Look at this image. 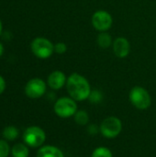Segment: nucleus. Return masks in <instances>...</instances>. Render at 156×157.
<instances>
[{"instance_id": "obj_1", "label": "nucleus", "mask_w": 156, "mask_h": 157, "mask_svg": "<svg viewBox=\"0 0 156 157\" xmlns=\"http://www.w3.org/2000/svg\"><path fill=\"white\" fill-rule=\"evenodd\" d=\"M67 92L75 101H83L89 98L91 87L88 81L77 73L72 74L66 81Z\"/></svg>"}, {"instance_id": "obj_2", "label": "nucleus", "mask_w": 156, "mask_h": 157, "mask_svg": "<svg viewBox=\"0 0 156 157\" xmlns=\"http://www.w3.org/2000/svg\"><path fill=\"white\" fill-rule=\"evenodd\" d=\"M130 101L138 109H147L152 103L148 91L142 86H134L130 92Z\"/></svg>"}, {"instance_id": "obj_3", "label": "nucleus", "mask_w": 156, "mask_h": 157, "mask_svg": "<svg viewBox=\"0 0 156 157\" xmlns=\"http://www.w3.org/2000/svg\"><path fill=\"white\" fill-rule=\"evenodd\" d=\"M53 109L57 116L66 119L74 116L77 111V105L75 100L72 98L63 97L55 102Z\"/></svg>"}, {"instance_id": "obj_4", "label": "nucleus", "mask_w": 156, "mask_h": 157, "mask_svg": "<svg viewBox=\"0 0 156 157\" xmlns=\"http://www.w3.org/2000/svg\"><path fill=\"white\" fill-rule=\"evenodd\" d=\"M122 131L121 121L117 117H108L105 119L99 127V132L107 139H114L120 135Z\"/></svg>"}, {"instance_id": "obj_5", "label": "nucleus", "mask_w": 156, "mask_h": 157, "mask_svg": "<svg viewBox=\"0 0 156 157\" xmlns=\"http://www.w3.org/2000/svg\"><path fill=\"white\" fill-rule=\"evenodd\" d=\"M46 140V134L44 131L38 126H31L25 130L23 133L24 143L32 148L41 146Z\"/></svg>"}, {"instance_id": "obj_6", "label": "nucleus", "mask_w": 156, "mask_h": 157, "mask_svg": "<svg viewBox=\"0 0 156 157\" xmlns=\"http://www.w3.org/2000/svg\"><path fill=\"white\" fill-rule=\"evenodd\" d=\"M31 51L40 59L49 58L54 52V45L45 38H36L31 42Z\"/></svg>"}, {"instance_id": "obj_7", "label": "nucleus", "mask_w": 156, "mask_h": 157, "mask_svg": "<svg viewBox=\"0 0 156 157\" xmlns=\"http://www.w3.org/2000/svg\"><path fill=\"white\" fill-rule=\"evenodd\" d=\"M112 17L105 10H98L94 13L92 17V24L94 28L101 32L107 31L112 26Z\"/></svg>"}, {"instance_id": "obj_8", "label": "nucleus", "mask_w": 156, "mask_h": 157, "mask_svg": "<svg viewBox=\"0 0 156 157\" xmlns=\"http://www.w3.org/2000/svg\"><path fill=\"white\" fill-rule=\"evenodd\" d=\"M46 92V84L40 78H33L29 80L25 86V93L29 98H39Z\"/></svg>"}, {"instance_id": "obj_9", "label": "nucleus", "mask_w": 156, "mask_h": 157, "mask_svg": "<svg viewBox=\"0 0 156 157\" xmlns=\"http://www.w3.org/2000/svg\"><path fill=\"white\" fill-rule=\"evenodd\" d=\"M113 51L117 57L125 58L129 55L131 51V45L127 39L123 37H119L113 42Z\"/></svg>"}, {"instance_id": "obj_10", "label": "nucleus", "mask_w": 156, "mask_h": 157, "mask_svg": "<svg viewBox=\"0 0 156 157\" xmlns=\"http://www.w3.org/2000/svg\"><path fill=\"white\" fill-rule=\"evenodd\" d=\"M66 76L62 71H54L48 77V85L53 90L61 89L66 84Z\"/></svg>"}, {"instance_id": "obj_11", "label": "nucleus", "mask_w": 156, "mask_h": 157, "mask_svg": "<svg viewBox=\"0 0 156 157\" xmlns=\"http://www.w3.org/2000/svg\"><path fill=\"white\" fill-rule=\"evenodd\" d=\"M37 157H64V155L59 148L51 145H45L39 149Z\"/></svg>"}, {"instance_id": "obj_12", "label": "nucleus", "mask_w": 156, "mask_h": 157, "mask_svg": "<svg viewBox=\"0 0 156 157\" xmlns=\"http://www.w3.org/2000/svg\"><path fill=\"white\" fill-rule=\"evenodd\" d=\"M12 155L13 157H28L29 149L27 145L23 144H17L12 147Z\"/></svg>"}, {"instance_id": "obj_13", "label": "nucleus", "mask_w": 156, "mask_h": 157, "mask_svg": "<svg viewBox=\"0 0 156 157\" xmlns=\"http://www.w3.org/2000/svg\"><path fill=\"white\" fill-rule=\"evenodd\" d=\"M112 43V39H111V36L107 33V32H101L98 37H97V44L101 47V48H104V49H107L108 48Z\"/></svg>"}, {"instance_id": "obj_14", "label": "nucleus", "mask_w": 156, "mask_h": 157, "mask_svg": "<svg viewBox=\"0 0 156 157\" xmlns=\"http://www.w3.org/2000/svg\"><path fill=\"white\" fill-rule=\"evenodd\" d=\"M3 137L8 141H13L18 136V130L15 126H7L3 130Z\"/></svg>"}, {"instance_id": "obj_15", "label": "nucleus", "mask_w": 156, "mask_h": 157, "mask_svg": "<svg viewBox=\"0 0 156 157\" xmlns=\"http://www.w3.org/2000/svg\"><path fill=\"white\" fill-rule=\"evenodd\" d=\"M74 121L81 126L86 125L89 121V116L88 113L86 110H78L76 111V113L74 116Z\"/></svg>"}, {"instance_id": "obj_16", "label": "nucleus", "mask_w": 156, "mask_h": 157, "mask_svg": "<svg viewBox=\"0 0 156 157\" xmlns=\"http://www.w3.org/2000/svg\"><path fill=\"white\" fill-rule=\"evenodd\" d=\"M91 157H113V155H112V152L108 148L101 146V147L96 148L93 151Z\"/></svg>"}, {"instance_id": "obj_17", "label": "nucleus", "mask_w": 156, "mask_h": 157, "mask_svg": "<svg viewBox=\"0 0 156 157\" xmlns=\"http://www.w3.org/2000/svg\"><path fill=\"white\" fill-rule=\"evenodd\" d=\"M102 98H103V95L102 93L99 91V90H91V93L89 95V100L92 102V103H99L101 100H102Z\"/></svg>"}, {"instance_id": "obj_18", "label": "nucleus", "mask_w": 156, "mask_h": 157, "mask_svg": "<svg viewBox=\"0 0 156 157\" xmlns=\"http://www.w3.org/2000/svg\"><path fill=\"white\" fill-rule=\"evenodd\" d=\"M9 145L8 144L4 141V140H0V157H7L9 155Z\"/></svg>"}, {"instance_id": "obj_19", "label": "nucleus", "mask_w": 156, "mask_h": 157, "mask_svg": "<svg viewBox=\"0 0 156 157\" xmlns=\"http://www.w3.org/2000/svg\"><path fill=\"white\" fill-rule=\"evenodd\" d=\"M66 50H67V46L63 42H58L54 45V52L59 54L64 53L66 52Z\"/></svg>"}, {"instance_id": "obj_20", "label": "nucleus", "mask_w": 156, "mask_h": 157, "mask_svg": "<svg viewBox=\"0 0 156 157\" xmlns=\"http://www.w3.org/2000/svg\"><path fill=\"white\" fill-rule=\"evenodd\" d=\"M98 127L95 124H90L88 127H87V132L91 135H95L96 133H97L98 132Z\"/></svg>"}, {"instance_id": "obj_21", "label": "nucleus", "mask_w": 156, "mask_h": 157, "mask_svg": "<svg viewBox=\"0 0 156 157\" xmlns=\"http://www.w3.org/2000/svg\"><path fill=\"white\" fill-rule=\"evenodd\" d=\"M6 89V81L5 79L0 75V95L5 91Z\"/></svg>"}, {"instance_id": "obj_22", "label": "nucleus", "mask_w": 156, "mask_h": 157, "mask_svg": "<svg viewBox=\"0 0 156 157\" xmlns=\"http://www.w3.org/2000/svg\"><path fill=\"white\" fill-rule=\"evenodd\" d=\"M3 52H4V46H3V45H2V43L0 42V57L2 56Z\"/></svg>"}, {"instance_id": "obj_23", "label": "nucleus", "mask_w": 156, "mask_h": 157, "mask_svg": "<svg viewBox=\"0 0 156 157\" xmlns=\"http://www.w3.org/2000/svg\"><path fill=\"white\" fill-rule=\"evenodd\" d=\"M1 31H2V22L0 20V34H1Z\"/></svg>"}]
</instances>
